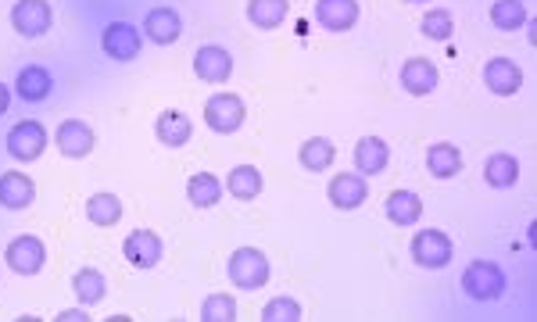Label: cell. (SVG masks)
I'll return each mask as SVG.
<instances>
[{
  "instance_id": "7c38bea8",
  "label": "cell",
  "mask_w": 537,
  "mask_h": 322,
  "mask_svg": "<svg viewBox=\"0 0 537 322\" xmlns=\"http://www.w3.org/2000/svg\"><path fill=\"white\" fill-rule=\"evenodd\" d=\"M194 72L197 79H205V83H226L233 76V54L226 47H197L194 51Z\"/></svg>"
},
{
  "instance_id": "4316f807",
  "label": "cell",
  "mask_w": 537,
  "mask_h": 322,
  "mask_svg": "<svg viewBox=\"0 0 537 322\" xmlns=\"http://www.w3.org/2000/svg\"><path fill=\"white\" fill-rule=\"evenodd\" d=\"M427 169L434 179H452L462 172V154L455 144H434L427 151Z\"/></svg>"
},
{
  "instance_id": "52a82bcc",
  "label": "cell",
  "mask_w": 537,
  "mask_h": 322,
  "mask_svg": "<svg viewBox=\"0 0 537 322\" xmlns=\"http://www.w3.org/2000/svg\"><path fill=\"white\" fill-rule=\"evenodd\" d=\"M54 22V11L47 0H18L15 8H11V26L18 29V36H26V40H40Z\"/></svg>"
},
{
  "instance_id": "d6a6232c",
  "label": "cell",
  "mask_w": 537,
  "mask_h": 322,
  "mask_svg": "<svg viewBox=\"0 0 537 322\" xmlns=\"http://www.w3.org/2000/svg\"><path fill=\"white\" fill-rule=\"evenodd\" d=\"M455 29L452 22V11H427V18H423V36H430V40H448Z\"/></svg>"
},
{
  "instance_id": "4dcf8cb0",
  "label": "cell",
  "mask_w": 537,
  "mask_h": 322,
  "mask_svg": "<svg viewBox=\"0 0 537 322\" xmlns=\"http://www.w3.org/2000/svg\"><path fill=\"white\" fill-rule=\"evenodd\" d=\"M237 319V301L230 294H212L201 305V322H233Z\"/></svg>"
},
{
  "instance_id": "e575fe53",
  "label": "cell",
  "mask_w": 537,
  "mask_h": 322,
  "mask_svg": "<svg viewBox=\"0 0 537 322\" xmlns=\"http://www.w3.org/2000/svg\"><path fill=\"white\" fill-rule=\"evenodd\" d=\"M8 104H11V90L0 83V115H8Z\"/></svg>"
},
{
  "instance_id": "603a6c76",
  "label": "cell",
  "mask_w": 537,
  "mask_h": 322,
  "mask_svg": "<svg viewBox=\"0 0 537 322\" xmlns=\"http://www.w3.org/2000/svg\"><path fill=\"white\" fill-rule=\"evenodd\" d=\"M290 15V4L287 0H248V22L255 29H280Z\"/></svg>"
},
{
  "instance_id": "30bf717a",
  "label": "cell",
  "mask_w": 537,
  "mask_h": 322,
  "mask_svg": "<svg viewBox=\"0 0 537 322\" xmlns=\"http://www.w3.org/2000/svg\"><path fill=\"white\" fill-rule=\"evenodd\" d=\"M101 47L111 61H133L144 47V36H140L137 26H129V22H111L101 36Z\"/></svg>"
},
{
  "instance_id": "d4e9b609",
  "label": "cell",
  "mask_w": 537,
  "mask_h": 322,
  "mask_svg": "<svg viewBox=\"0 0 537 322\" xmlns=\"http://www.w3.org/2000/svg\"><path fill=\"white\" fill-rule=\"evenodd\" d=\"M187 201L194 208H215L222 201V183L212 176V172H194L187 179Z\"/></svg>"
},
{
  "instance_id": "ffe728a7",
  "label": "cell",
  "mask_w": 537,
  "mask_h": 322,
  "mask_svg": "<svg viewBox=\"0 0 537 322\" xmlns=\"http://www.w3.org/2000/svg\"><path fill=\"white\" fill-rule=\"evenodd\" d=\"M15 90H18V97H22V101L40 104V101H47V97H51L54 79H51V72H47V68H40V65H26V68H22V72H18Z\"/></svg>"
},
{
  "instance_id": "2e32d148",
  "label": "cell",
  "mask_w": 537,
  "mask_h": 322,
  "mask_svg": "<svg viewBox=\"0 0 537 322\" xmlns=\"http://www.w3.org/2000/svg\"><path fill=\"white\" fill-rule=\"evenodd\" d=\"M144 36L151 43H158V47H169V43H176L179 36H183V18H179V11H172V8L147 11Z\"/></svg>"
},
{
  "instance_id": "d590c367",
  "label": "cell",
  "mask_w": 537,
  "mask_h": 322,
  "mask_svg": "<svg viewBox=\"0 0 537 322\" xmlns=\"http://www.w3.org/2000/svg\"><path fill=\"white\" fill-rule=\"evenodd\" d=\"M405 4H427V0H405Z\"/></svg>"
},
{
  "instance_id": "7402d4cb",
  "label": "cell",
  "mask_w": 537,
  "mask_h": 322,
  "mask_svg": "<svg viewBox=\"0 0 537 322\" xmlns=\"http://www.w3.org/2000/svg\"><path fill=\"white\" fill-rule=\"evenodd\" d=\"M387 219L401 229L416 226V222L423 219V201H419V194H412V190H394V194L387 197Z\"/></svg>"
},
{
  "instance_id": "7a4b0ae2",
  "label": "cell",
  "mask_w": 537,
  "mask_h": 322,
  "mask_svg": "<svg viewBox=\"0 0 537 322\" xmlns=\"http://www.w3.org/2000/svg\"><path fill=\"white\" fill-rule=\"evenodd\" d=\"M462 290H466L473 301H498L505 294V272L487 258L469 262L462 272Z\"/></svg>"
},
{
  "instance_id": "4fadbf2b",
  "label": "cell",
  "mask_w": 537,
  "mask_h": 322,
  "mask_svg": "<svg viewBox=\"0 0 537 322\" xmlns=\"http://www.w3.org/2000/svg\"><path fill=\"white\" fill-rule=\"evenodd\" d=\"M484 83H487V90H491V94L512 97V94H520L523 72L512 58H491L484 65Z\"/></svg>"
},
{
  "instance_id": "44dd1931",
  "label": "cell",
  "mask_w": 537,
  "mask_h": 322,
  "mask_svg": "<svg viewBox=\"0 0 537 322\" xmlns=\"http://www.w3.org/2000/svg\"><path fill=\"white\" fill-rule=\"evenodd\" d=\"M72 294L79 297V305L83 308H94L101 305L104 297H108V280H104L101 269H79L72 276Z\"/></svg>"
},
{
  "instance_id": "1f68e13d",
  "label": "cell",
  "mask_w": 537,
  "mask_h": 322,
  "mask_svg": "<svg viewBox=\"0 0 537 322\" xmlns=\"http://www.w3.org/2000/svg\"><path fill=\"white\" fill-rule=\"evenodd\" d=\"M262 322H301V305L294 297H273L258 315Z\"/></svg>"
},
{
  "instance_id": "5bb4252c",
  "label": "cell",
  "mask_w": 537,
  "mask_h": 322,
  "mask_svg": "<svg viewBox=\"0 0 537 322\" xmlns=\"http://www.w3.org/2000/svg\"><path fill=\"white\" fill-rule=\"evenodd\" d=\"M316 22L326 33H348L358 22V0H316Z\"/></svg>"
},
{
  "instance_id": "484cf974",
  "label": "cell",
  "mask_w": 537,
  "mask_h": 322,
  "mask_svg": "<svg viewBox=\"0 0 537 322\" xmlns=\"http://www.w3.org/2000/svg\"><path fill=\"white\" fill-rule=\"evenodd\" d=\"M262 187H265V179L255 165H237V169L230 172V179H226V190H230V197H237V201H255V197L262 194Z\"/></svg>"
},
{
  "instance_id": "8992f818",
  "label": "cell",
  "mask_w": 537,
  "mask_h": 322,
  "mask_svg": "<svg viewBox=\"0 0 537 322\" xmlns=\"http://www.w3.org/2000/svg\"><path fill=\"white\" fill-rule=\"evenodd\" d=\"M4 144H8V154L15 161H36L43 151H47V129H43L36 119L15 122Z\"/></svg>"
},
{
  "instance_id": "cb8c5ba5",
  "label": "cell",
  "mask_w": 537,
  "mask_h": 322,
  "mask_svg": "<svg viewBox=\"0 0 537 322\" xmlns=\"http://www.w3.org/2000/svg\"><path fill=\"white\" fill-rule=\"evenodd\" d=\"M484 179L487 187L495 190H509L520 183V161L512 158V154H491V158L484 161Z\"/></svg>"
},
{
  "instance_id": "ac0fdd59",
  "label": "cell",
  "mask_w": 537,
  "mask_h": 322,
  "mask_svg": "<svg viewBox=\"0 0 537 322\" xmlns=\"http://www.w3.org/2000/svg\"><path fill=\"white\" fill-rule=\"evenodd\" d=\"M36 201V183L26 176V172H4L0 176V204L8 212H22Z\"/></svg>"
},
{
  "instance_id": "ba28073f",
  "label": "cell",
  "mask_w": 537,
  "mask_h": 322,
  "mask_svg": "<svg viewBox=\"0 0 537 322\" xmlns=\"http://www.w3.org/2000/svg\"><path fill=\"white\" fill-rule=\"evenodd\" d=\"M162 255H165V244L154 229H133L126 237V244H122V258L129 265H137V269H154V265L162 262Z\"/></svg>"
},
{
  "instance_id": "8fae6325",
  "label": "cell",
  "mask_w": 537,
  "mask_h": 322,
  "mask_svg": "<svg viewBox=\"0 0 537 322\" xmlns=\"http://www.w3.org/2000/svg\"><path fill=\"white\" fill-rule=\"evenodd\" d=\"M441 83V72L430 58H409L401 65V90L412 97H427Z\"/></svg>"
},
{
  "instance_id": "9c48e42d",
  "label": "cell",
  "mask_w": 537,
  "mask_h": 322,
  "mask_svg": "<svg viewBox=\"0 0 537 322\" xmlns=\"http://www.w3.org/2000/svg\"><path fill=\"white\" fill-rule=\"evenodd\" d=\"M326 197L337 212H355L362 204L369 201V187H366V176H358V172H341V176L330 179V187H326Z\"/></svg>"
},
{
  "instance_id": "e0dca14e",
  "label": "cell",
  "mask_w": 537,
  "mask_h": 322,
  "mask_svg": "<svg viewBox=\"0 0 537 322\" xmlns=\"http://www.w3.org/2000/svg\"><path fill=\"white\" fill-rule=\"evenodd\" d=\"M387 161H391V147H387V140H380V136H362L355 144V169L358 176H380V172L387 169Z\"/></svg>"
},
{
  "instance_id": "f1b7e54d",
  "label": "cell",
  "mask_w": 537,
  "mask_h": 322,
  "mask_svg": "<svg viewBox=\"0 0 537 322\" xmlns=\"http://www.w3.org/2000/svg\"><path fill=\"white\" fill-rule=\"evenodd\" d=\"M86 219L94 222V226H115V222L122 219L119 194H108V190H101V194L90 197V201H86Z\"/></svg>"
},
{
  "instance_id": "5b68a950",
  "label": "cell",
  "mask_w": 537,
  "mask_h": 322,
  "mask_svg": "<svg viewBox=\"0 0 537 322\" xmlns=\"http://www.w3.org/2000/svg\"><path fill=\"white\" fill-rule=\"evenodd\" d=\"M4 262H8V269L18 272V276H36V272L47 265V247H43L40 237H29V233H22V237H15L8 244V251H4Z\"/></svg>"
},
{
  "instance_id": "f546056e",
  "label": "cell",
  "mask_w": 537,
  "mask_h": 322,
  "mask_svg": "<svg viewBox=\"0 0 537 322\" xmlns=\"http://www.w3.org/2000/svg\"><path fill=\"white\" fill-rule=\"evenodd\" d=\"M491 26L502 29V33H516V29L527 26L523 0H495V4H491Z\"/></svg>"
},
{
  "instance_id": "d6986e66",
  "label": "cell",
  "mask_w": 537,
  "mask_h": 322,
  "mask_svg": "<svg viewBox=\"0 0 537 322\" xmlns=\"http://www.w3.org/2000/svg\"><path fill=\"white\" fill-rule=\"evenodd\" d=\"M154 136H158L165 147H183V144H190V136H194V122H190V115H183V111L169 108L154 122Z\"/></svg>"
},
{
  "instance_id": "277c9868",
  "label": "cell",
  "mask_w": 537,
  "mask_h": 322,
  "mask_svg": "<svg viewBox=\"0 0 537 322\" xmlns=\"http://www.w3.org/2000/svg\"><path fill=\"white\" fill-rule=\"evenodd\" d=\"M452 255H455L452 237L441 233V229H419L416 237H412V258L423 269H444V265L452 262Z\"/></svg>"
},
{
  "instance_id": "6da1fadb",
  "label": "cell",
  "mask_w": 537,
  "mask_h": 322,
  "mask_svg": "<svg viewBox=\"0 0 537 322\" xmlns=\"http://www.w3.org/2000/svg\"><path fill=\"white\" fill-rule=\"evenodd\" d=\"M226 272H230L233 287H240V290H262L265 283H269V276H273L269 258H265V251H258V247H237L230 255Z\"/></svg>"
},
{
  "instance_id": "9a60e30c",
  "label": "cell",
  "mask_w": 537,
  "mask_h": 322,
  "mask_svg": "<svg viewBox=\"0 0 537 322\" xmlns=\"http://www.w3.org/2000/svg\"><path fill=\"white\" fill-rule=\"evenodd\" d=\"M94 144H97L94 129L86 126L83 119H65L58 126V151L65 158H86V154L94 151Z\"/></svg>"
},
{
  "instance_id": "836d02e7",
  "label": "cell",
  "mask_w": 537,
  "mask_h": 322,
  "mask_svg": "<svg viewBox=\"0 0 537 322\" xmlns=\"http://www.w3.org/2000/svg\"><path fill=\"white\" fill-rule=\"evenodd\" d=\"M58 322H90V315H86V308H69L58 315Z\"/></svg>"
},
{
  "instance_id": "3957f363",
  "label": "cell",
  "mask_w": 537,
  "mask_h": 322,
  "mask_svg": "<svg viewBox=\"0 0 537 322\" xmlns=\"http://www.w3.org/2000/svg\"><path fill=\"white\" fill-rule=\"evenodd\" d=\"M244 119H248V108H244V101H240L237 94H215V97H208V104H205V126L212 129V133H222V136L237 133V129L244 126Z\"/></svg>"
},
{
  "instance_id": "83f0119b",
  "label": "cell",
  "mask_w": 537,
  "mask_h": 322,
  "mask_svg": "<svg viewBox=\"0 0 537 322\" xmlns=\"http://www.w3.org/2000/svg\"><path fill=\"white\" fill-rule=\"evenodd\" d=\"M301 165H305L308 172H326L333 165V158H337V147L326 140V136H312V140H305L298 151Z\"/></svg>"
}]
</instances>
